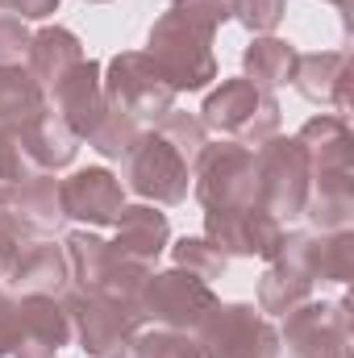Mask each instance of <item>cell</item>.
<instances>
[{
    "label": "cell",
    "mask_w": 354,
    "mask_h": 358,
    "mask_svg": "<svg viewBox=\"0 0 354 358\" xmlns=\"http://www.w3.org/2000/svg\"><path fill=\"white\" fill-rule=\"evenodd\" d=\"M155 134H163L171 146H176L179 155H183V163L187 167H196V159H200V150L208 146V129L200 125V117L196 113H167L159 125H155Z\"/></svg>",
    "instance_id": "cell-31"
},
{
    "label": "cell",
    "mask_w": 354,
    "mask_h": 358,
    "mask_svg": "<svg viewBox=\"0 0 354 358\" xmlns=\"http://www.w3.org/2000/svg\"><path fill=\"white\" fill-rule=\"evenodd\" d=\"M283 13H288V0H234V21L242 29H250L255 38L259 34H275Z\"/></svg>",
    "instance_id": "cell-33"
},
{
    "label": "cell",
    "mask_w": 354,
    "mask_h": 358,
    "mask_svg": "<svg viewBox=\"0 0 354 358\" xmlns=\"http://www.w3.org/2000/svg\"><path fill=\"white\" fill-rule=\"evenodd\" d=\"M34 238H46V234L29 229L8 204H0V287H4L8 271H13V263H17V255L25 250V242H34Z\"/></svg>",
    "instance_id": "cell-32"
},
{
    "label": "cell",
    "mask_w": 354,
    "mask_h": 358,
    "mask_svg": "<svg viewBox=\"0 0 354 358\" xmlns=\"http://www.w3.org/2000/svg\"><path fill=\"white\" fill-rule=\"evenodd\" d=\"M309 300H313V279L296 263L275 255L267 263V271L259 275V313L263 317H288L292 308H300Z\"/></svg>",
    "instance_id": "cell-25"
},
{
    "label": "cell",
    "mask_w": 354,
    "mask_h": 358,
    "mask_svg": "<svg viewBox=\"0 0 354 358\" xmlns=\"http://www.w3.org/2000/svg\"><path fill=\"white\" fill-rule=\"evenodd\" d=\"M121 187H129V192L142 196L146 204L171 208V204H183V200H187L192 167L183 163V155H179L163 134L146 129V134L134 142V150L121 159Z\"/></svg>",
    "instance_id": "cell-8"
},
{
    "label": "cell",
    "mask_w": 354,
    "mask_h": 358,
    "mask_svg": "<svg viewBox=\"0 0 354 358\" xmlns=\"http://www.w3.org/2000/svg\"><path fill=\"white\" fill-rule=\"evenodd\" d=\"M13 350V296L0 287V358H8Z\"/></svg>",
    "instance_id": "cell-37"
},
{
    "label": "cell",
    "mask_w": 354,
    "mask_h": 358,
    "mask_svg": "<svg viewBox=\"0 0 354 358\" xmlns=\"http://www.w3.org/2000/svg\"><path fill=\"white\" fill-rule=\"evenodd\" d=\"M8 208L38 234H59L67 225V213H63V196H59V179L46 176V171H34L29 179L17 183V192L8 196Z\"/></svg>",
    "instance_id": "cell-23"
},
{
    "label": "cell",
    "mask_w": 354,
    "mask_h": 358,
    "mask_svg": "<svg viewBox=\"0 0 354 358\" xmlns=\"http://www.w3.org/2000/svg\"><path fill=\"white\" fill-rule=\"evenodd\" d=\"M296 46L275 38V34H259L246 50H242V80H250L255 88L275 92L292 84V67H296Z\"/></svg>",
    "instance_id": "cell-26"
},
{
    "label": "cell",
    "mask_w": 354,
    "mask_h": 358,
    "mask_svg": "<svg viewBox=\"0 0 354 358\" xmlns=\"http://www.w3.org/2000/svg\"><path fill=\"white\" fill-rule=\"evenodd\" d=\"M100 88H104V104L113 113L134 117L138 125L155 129L171 108H176L179 92L159 76V67L150 63L146 50H121L104 63L100 71Z\"/></svg>",
    "instance_id": "cell-4"
},
{
    "label": "cell",
    "mask_w": 354,
    "mask_h": 358,
    "mask_svg": "<svg viewBox=\"0 0 354 358\" xmlns=\"http://www.w3.org/2000/svg\"><path fill=\"white\" fill-rule=\"evenodd\" d=\"M125 358H200V346H196L187 334H171V329L142 325V329L134 334Z\"/></svg>",
    "instance_id": "cell-30"
},
{
    "label": "cell",
    "mask_w": 354,
    "mask_h": 358,
    "mask_svg": "<svg viewBox=\"0 0 354 358\" xmlns=\"http://www.w3.org/2000/svg\"><path fill=\"white\" fill-rule=\"evenodd\" d=\"M192 342L200 346V358H279L283 350L271 317L242 300H217L213 313L192 334Z\"/></svg>",
    "instance_id": "cell-6"
},
{
    "label": "cell",
    "mask_w": 354,
    "mask_h": 358,
    "mask_svg": "<svg viewBox=\"0 0 354 358\" xmlns=\"http://www.w3.org/2000/svg\"><path fill=\"white\" fill-rule=\"evenodd\" d=\"M84 59V42L63 29V25H42L34 38H29V55H25V71L38 80V88L46 92L67 67H76Z\"/></svg>",
    "instance_id": "cell-24"
},
{
    "label": "cell",
    "mask_w": 354,
    "mask_h": 358,
    "mask_svg": "<svg viewBox=\"0 0 354 358\" xmlns=\"http://www.w3.org/2000/svg\"><path fill=\"white\" fill-rule=\"evenodd\" d=\"M100 63L96 59H80L76 67H67L50 88H46V108L84 142L92 129L100 125V117L108 113L104 104V88H100Z\"/></svg>",
    "instance_id": "cell-14"
},
{
    "label": "cell",
    "mask_w": 354,
    "mask_h": 358,
    "mask_svg": "<svg viewBox=\"0 0 354 358\" xmlns=\"http://www.w3.org/2000/svg\"><path fill=\"white\" fill-rule=\"evenodd\" d=\"M292 84L309 104L334 108V117H351V55L346 50L296 55Z\"/></svg>",
    "instance_id": "cell-17"
},
{
    "label": "cell",
    "mask_w": 354,
    "mask_h": 358,
    "mask_svg": "<svg viewBox=\"0 0 354 358\" xmlns=\"http://www.w3.org/2000/svg\"><path fill=\"white\" fill-rule=\"evenodd\" d=\"M217 304V292L213 283L187 275V271H150L142 292H138V317L142 325H155V329H171V334H196L200 321L213 313Z\"/></svg>",
    "instance_id": "cell-7"
},
{
    "label": "cell",
    "mask_w": 354,
    "mask_h": 358,
    "mask_svg": "<svg viewBox=\"0 0 354 358\" xmlns=\"http://www.w3.org/2000/svg\"><path fill=\"white\" fill-rule=\"evenodd\" d=\"M259 163V208L271 213L275 221H296L304 217V200H309V159L304 146L296 138H267L255 150Z\"/></svg>",
    "instance_id": "cell-10"
},
{
    "label": "cell",
    "mask_w": 354,
    "mask_h": 358,
    "mask_svg": "<svg viewBox=\"0 0 354 358\" xmlns=\"http://www.w3.org/2000/svg\"><path fill=\"white\" fill-rule=\"evenodd\" d=\"M279 346L288 358H351V300H309L283 317Z\"/></svg>",
    "instance_id": "cell-11"
},
{
    "label": "cell",
    "mask_w": 354,
    "mask_h": 358,
    "mask_svg": "<svg viewBox=\"0 0 354 358\" xmlns=\"http://www.w3.org/2000/svg\"><path fill=\"white\" fill-rule=\"evenodd\" d=\"M283 221L255 208H208L204 213V238L225 259H263L271 263L283 246Z\"/></svg>",
    "instance_id": "cell-12"
},
{
    "label": "cell",
    "mask_w": 354,
    "mask_h": 358,
    "mask_svg": "<svg viewBox=\"0 0 354 358\" xmlns=\"http://www.w3.org/2000/svg\"><path fill=\"white\" fill-rule=\"evenodd\" d=\"M71 287V267H67V255L55 238H34L25 242V250L17 255V263L4 279V292L8 296H63Z\"/></svg>",
    "instance_id": "cell-18"
},
{
    "label": "cell",
    "mask_w": 354,
    "mask_h": 358,
    "mask_svg": "<svg viewBox=\"0 0 354 358\" xmlns=\"http://www.w3.org/2000/svg\"><path fill=\"white\" fill-rule=\"evenodd\" d=\"M279 259L296 263L313 283H351L354 275V234L351 229H334V234H317V229H292L283 234Z\"/></svg>",
    "instance_id": "cell-15"
},
{
    "label": "cell",
    "mask_w": 354,
    "mask_h": 358,
    "mask_svg": "<svg viewBox=\"0 0 354 358\" xmlns=\"http://www.w3.org/2000/svg\"><path fill=\"white\" fill-rule=\"evenodd\" d=\"M84 4H108V0H84Z\"/></svg>",
    "instance_id": "cell-39"
},
{
    "label": "cell",
    "mask_w": 354,
    "mask_h": 358,
    "mask_svg": "<svg viewBox=\"0 0 354 358\" xmlns=\"http://www.w3.org/2000/svg\"><path fill=\"white\" fill-rule=\"evenodd\" d=\"M59 300H63V308H67L76 346L88 358H125L129 355V342H134V334L142 329L138 308H125V304H117V300L88 296V292H76V287H67Z\"/></svg>",
    "instance_id": "cell-9"
},
{
    "label": "cell",
    "mask_w": 354,
    "mask_h": 358,
    "mask_svg": "<svg viewBox=\"0 0 354 358\" xmlns=\"http://www.w3.org/2000/svg\"><path fill=\"white\" fill-rule=\"evenodd\" d=\"M113 246L121 259L138 263V267L155 271L163 259V250L171 246V221L167 213H159V204H125L121 217L113 221Z\"/></svg>",
    "instance_id": "cell-19"
},
{
    "label": "cell",
    "mask_w": 354,
    "mask_h": 358,
    "mask_svg": "<svg viewBox=\"0 0 354 358\" xmlns=\"http://www.w3.org/2000/svg\"><path fill=\"white\" fill-rule=\"evenodd\" d=\"M225 21H234V0H171L150 25L146 55L176 92H200L217 80L213 38Z\"/></svg>",
    "instance_id": "cell-1"
},
{
    "label": "cell",
    "mask_w": 354,
    "mask_h": 358,
    "mask_svg": "<svg viewBox=\"0 0 354 358\" xmlns=\"http://www.w3.org/2000/svg\"><path fill=\"white\" fill-rule=\"evenodd\" d=\"M17 146H21V155H25V163L34 167V171H46V176H55V171H63V167H71L76 163V155H80V138L50 113V108H42L38 117H29L17 134Z\"/></svg>",
    "instance_id": "cell-20"
},
{
    "label": "cell",
    "mask_w": 354,
    "mask_h": 358,
    "mask_svg": "<svg viewBox=\"0 0 354 358\" xmlns=\"http://www.w3.org/2000/svg\"><path fill=\"white\" fill-rule=\"evenodd\" d=\"M29 25L21 17H8L0 13V67H25V55H29Z\"/></svg>",
    "instance_id": "cell-35"
},
{
    "label": "cell",
    "mask_w": 354,
    "mask_h": 358,
    "mask_svg": "<svg viewBox=\"0 0 354 358\" xmlns=\"http://www.w3.org/2000/svg\"><path fill=\"white\" fill-rule=\"evenodd\" d=\"M296 142L304 146L309 159V176H338V171H354V138L346 117L321 113L309 117L296 134Z\"/></svg>",
    "instance_id": "cell-21"
},
{
    "label": "cell",
    "mask_w": 354,
    "mask_h": 358,
    "mask_svg": "<svg viewBox=\"0 0 354 358\" xmlns=\"http://www.w3.org/2000/svg\"><path fill=\"white\" fill-rule=\"evenodd\" d=\"M46 108V92L25 67H0V129L17 134L29 117Z\"/></svg>",
    "instance_id": "cell-27"
},
{
    "label": "cell",
    "mask_w": 354,
    "mask_h": 358,
    "mask_svg": "<svg viewBox=\"0 0 354 358\" xmlns=\"http://www.w3.org/2000/svg\"><path fill=\"white\" fill-rule=\"evenodd\" d=\"M63 255H67L71 287L76 292L104 296V300H117L125 308H138V292H142L150 271L129 263V259H121L113 242H104L92 229H71L63 238Z\"/></svg>",
    "instance_id": "cell-2"
},
{
    "label": "cell",
    "mask_w": 354,
    "mask_h": 358,
    "mask_svg": "<svg viewBox=\"0 0 354 358\" xmlns=\"http://www.w3.org/2000/svg\"><path fill=\"white\" fill-rule=\"evenodd\" d=\"M171 250V263L179 271H187V275H196V279H204V283H213V279H221L225 267H229V259L208 242V238H179L176 246H167Z\"/></svg>",
    "instance_id": "cell-29"
},
{
    "label": "cell",
    "mask_w": 354,
    "mask_h": 358,
    "mask_svg": "<svg viewBox=\"0 0 354 358\" xmlns=\"http://www.w3.org/2000/svg\"><path fill=\"white\" fill-rule=\"evenodd\" d=\"M29 176H34V167L25 163L17 138L8 129H0V204H8V196L17 192V183L29 179Z\"/></svg>",
    "instance_id": "cell-34"
},
{
    "label": "cell",
    "mask_w": 354,
    "mask_h": 358,
    "mask_svg": "<svg viewBox=\"0 0 354 358\" xmlns=\"http://www.w3.org/2000/svg\"><path fill=\"white\" fill-rule=\"evenodd\" d=\"M192 192L208 208H255L259 204V163L242 142H208L192 167Z\"/></svg>",
    "instance_id": "cell-5"
},
{
    "label": "cell",
    "mask_w": 354,
    "mask_h": 358,
    "mask_svg": "<svg viewBox=\"0 0 354 358\" xmlns=\"http://www.w3.org/2000/svg\"><path fill=\"white\" fill-rule=\"evenodd\" d=\"M59 196H63V213L67 221L80 225H113L125 208V187L108 167H80L67 179H59Z\"/></svg>",
    "instance_id": "cell-16"
},
{
    "label": "cell",
    "mask_w": 354,
    "mask_h": 358,
    "mask_svg": "<svg viewBox=\"0 0 354 358\" xmlns=\"http://www.w3.org/2000/svg\"><path fill=\"white\" fill-rule=\"evenodd\" d=\"M0 13L21 21H46L50 13H59V0H0Z\"/></svg>",
    "instance_id": "cell-36"
},
{
    "label": "cell",
    "mask_w": 354,
    "mask_h": 358,
    "mask_svg": "<svg viewBox=\"0 0 354 358\" xmlns=\"http://www.w3.org/2000/svg\"><path fill=\"white\" fill-rule=\"evenodd\" d=\"M71 342V321L55 296H13V350L8 358H55Z\"/></svg>",
    "instance_id": "cell-13"
},
{
    "label": "cell",
    "mask_w": 354,
    "mask_h": 358,
    "mask_svg": "<svg viewBox=\"0 0 354 358\" xmlns=\"http://www.w3.org/2000/svg\"><path fill=\"white\" fill-rule=\"evenodd\" d=\"M200 125L217 138L259 150L267 138L279 134V100L250 80H221V88H213L200 104Z\"/></svg>",
    "instance_id": "cell-3"
},
{
    "label": "cell",
    "mask_w": 354,
    "mask_h": 358,
    "mask_svg": "<svg viewBox=\"0 0 354 358\" xmlns=\"http://www.w3.org/2000/svg\"><path fill=\"white\" fill-rule=\"evenodd\" d=\"M325 4H334V8H338V13H342V17H346V13H351V0H325Z\"/></svg>",
    "instance_id": "cell-38"
},
{
    "label": "cell",
    "mask_w": 354,
    "mask_h": 358,
    "mask_svg": "<svg viewBox=\"0 0 354 358\" xmlns=\"http://www.w3.org/2000/svg\"><path fill=\"white\" fill-rule=\"evenodd\" d=\"M146 134V125H138L134 117H125V113H104L100 117V125L88 134V146L100 155V159H113V163H121L129 150H134V142Z\"/></svg>",
    "instance_id": "cell-28"
},
{
    "label": "cell",
    "mask_w": 354,
    "mask_h": 358,
    "mask_svg": "<svg viewBox=\"0 0 354 358\" xmlns=\"http://www.w3.org/2000/svg\"><path fill=\"white\" fill-rule=\"evenodd\" d=\"M304 217L313 221V229H317V234L351 229V221H354V171L313 176V179H309Z\"/></svg>",
    "instance_id": "cell-22"
}]
</instances>
